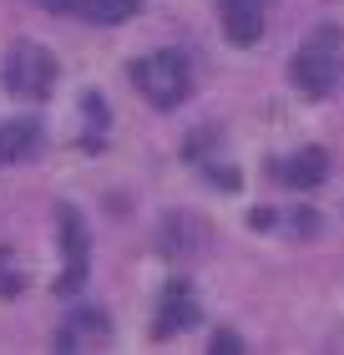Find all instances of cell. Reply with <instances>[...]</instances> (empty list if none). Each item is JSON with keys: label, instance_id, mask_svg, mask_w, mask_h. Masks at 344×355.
Returning <instances> with one entry per match:
<instances>
[{"label": "cell", "instance_id": "obj_9", "mask_svg": "<svg viewBox=\"0 0 344 355\" xmlns=\"http://www.w3.org/2000/svg\"><path fill=\"white\" fill-rule=\"evenodd\" d=\"M273 173L284 178L289 188H299V193H309V188H319V183H324V173H329V157H324L319 148H304V153H293L289 163H278Z\"/></svg>", "mask_w": 344, "mask_h": 355}, {"label": "cell", "instance_id": "obj_10", "mask_svg": "<svg viewBox=\"0 0 344 355\" xmlns=\"http://www.w3.org/2000/svg\"><path fill=\"white\" fill-rule=\"evenodd\" d=\"M0 295H21V269L10 249H0Z\"/></svg>", "mask_w": 344, "mask_h": 355}, {"label": "cell", "instance_id": "obj_11", "mask_svg": "<svg viewBox=\"0 0 344 355\" xmlns=\"http://www.w3.org/2000/svg\"><path fill=\"white\" fill-rule=\"evenodd\" d=\"M212 355H238L243 350V340H238V335L233 330H218V335H212V345H208Z\"/></svg>", "mask_w": 344, "mask_h": 355}, {"label": "cell", "instance_id": "obj_4", "mask_svg": "<svg viewBox=\"0 0 344 355\" xmlns=\"http://www.w3.org/2000/svg\"><path fill=\"white\" fill-rule=\"evenodd\" d=\"M56 223H61V249H66V274L56 279V295H71V289L87 284V223L66 203L56 208Z\"/></svg>", "mask_w": 344, "mask_h": 355}, {"label": "cell", "instance_id": "obj_3", "mask_svg": "<svg viewBox=\"0 0 344 355\" xmlns=\"http://www.w3.org/2000/svg\"><path fill=\"white\" fill-rule=\"evenodd\" d=\"M334 46H339V36L334 31H319L314 41L304 46L299 56H293V82H299V92H309V96H329L334 92V82H339V56H334Z\"/></svg>", "mask_w": 344, "mask_h": 355}, {"label": "cell", "instance_id": "obj_1", "mask_svg": "<svg viewBox=\"0 0 344 355\" xmlns=\"http://www.w3.org/2000/svg\"><path fill=\"white\" fill-rule=\"evenodd\" d=\"M132 82L157 112H172V107H183L192 76H188V61L177 51H157V56H142L132 67Z\"/></svg>", "mask_w": 344, "mask_h": 355}, {"label": "cell", "instance_id": "obj_2", "mask_svg": "<svg viewBox=\"0 0 344 355\" xmlns=\"http://www.w3.org/2000/svg\"><path fill=\"white\" fill-rule=\"evenodd\" d=\"M6 87L21 96V102H41V96H51V87H56V61H51V51H46V46H36V41L10 46Z\"/></svg>", "mask_w": 344, "mask_h": 355}, {"label": "cell", "instance_id": "obj_6", "mask_svg": "<svg viewBox=\"0 0 344 355\" xmlns=\"http://www.w3.org/2000/svg\"><path fill=\"white\" fill-rule=\"evenodd\" d=\"M192 320H198V304H192V289H188V279H172L168 289H162V315H157L152 335H177L183 325H192Z\"/></svg>", "mask_w": 344, "mask_h": 355}, {"label": "cell", "instance_id": "obj_8", "mask_svg": "<svg viewBox=\"0 0 344 355\" xmlns=\"http://www.w3.org/2000/svg\"><path fill=\"white\" fill-rule=\"evenodd\" d=\"M36 148H41V127L30 117L0 122V163H26V157H36Z\"/></svg>", "mask_w": 344, "mask_h": 355}, {"label": "cell", "instance_id": "obj_5", "mask_svg": "<svg viewBox=\"0 0 344 355\" xmlns=\"http://www.w3.org/2000/svg\"><path fill=\"white\" fill-rule=\"evenodd\" d=\"M223 6V31L233 46H253L264 36V0H218Z\"/></svg>", "mask_w": 344, "mask_h": 355}, {"label": "cell", "instance_id": "obj_7", "mask_svg": "<svg viewBox=\"0 0 344 355\" xmlns=\"http://www.w3.org/2000/svg\"><path fill=\"white\" fill-rule=\"evenodd\" d=\"M46 6H61V10H76L81 21H91V26H122V21H132L142 0H46Z\"/></svg>", "mask_w": 344, "mask_h": 355}, {"label": "cell", "instance_id": "obj_12", "mask_svg": "<svg viewBox=\"0 0 344 355\" xmlns=\"http://www.w3.org/2000/svg\"><path fill=\"white\" fill-rule=\"evenodd\" d=\"M248 223H253L258 234H269V229H273V208H253V214H248Z\"/></svg>", "mask_w": 344, "mask_h": 355}]
</instances>
